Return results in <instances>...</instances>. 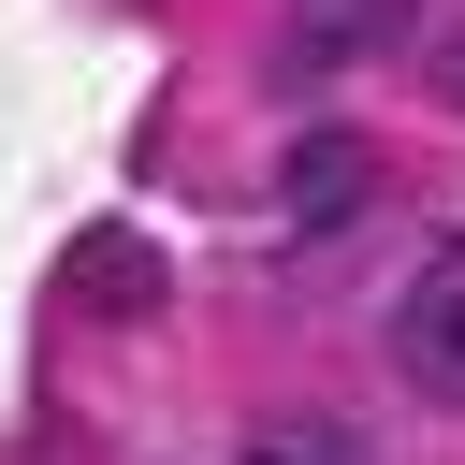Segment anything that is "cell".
<instances>
[{
  "mask_svg": "<svg viewBox=\"0 0 465 465\" xmlns=\"http://www.w3.org/2000/svg\"><path fill=\"white\" fill-rule=\"evenodd\" d=\"M392 349H407V378H421L436 407H465V247L407 276V305H392Z\"/></svg>",
  "mask_w": 465,
  "mask_h": 465,
  "instance_id": "2",
  "label": "cell"
},
{
  "mask_svg": "<svg viewBox=\"0 0 465 465\" xmlns=\"http://www.w3.org/2000/svg\"><path fill=\"white\" fill-rule=\"evenodd\" d=\"M160 291H174V262H160L145 232H116V218L58 247V305H73V320H160Z\"/></svg>",
  "mask_w": 465,
  "mask_h": 465,
  "instance_id": "1",
  "label": "cell"
},
{
  "mask_svg": "<svg viewBox=\"0 0 465 465\" xmlns=\"http://www.w3.org/2000/svg\"><path fill=\"white\" fill-rule=\"evenodd\" d=\"M232 465H378V450H363L334 407H276V421H247V450H232Z\"/></svg>",
  "mask_w": 465,
  "mask_h": 465,
  "instance_id": "4",
  "label": "cell"
},
{
  "mask_svg": "<svg viewBox=\"0 0 465 465\" xmlns=\"http://www.w3.org/2000/svg\"><path fill=\"white\" fill-rule=\"evenodd\" d=\"M276 203H291V247H320V232H334V218L363 203V145H349V131H305V145H291V189H276Z\"/></svg>",
  "mask_w": 465,
  "mask_h": 465,
  "instance_id": "3",
  "label": "cell"
},
{
  "mask_svg": "<svg viewBox=\"0 0 465 465\" xmlns=\"http://www.w3.org/2000/svg\"><path fill=\"white\" fill-rule=\"evenodd\" d=\"M421 0H320V29H305V58H363V44H392Z\"/></svg>",
  "mask_w": 465,
  "mask_h": 465,
  "instance_id": "5",
  "label": "cell"
}]
</instances>
